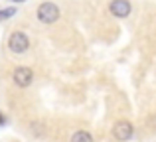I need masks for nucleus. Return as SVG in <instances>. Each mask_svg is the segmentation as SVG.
<instances>
[{
  "instance_id": "f257e3e1",
  "label": "nucleus",
  "mask_w": 156,
  "mask_h": 142,
  "mask_svg": "<svg viewBox=\"0 0 156 142\" xmlns=\"http://www.w3.org/2000/svg\"><path fill=\"white\" fill-rule=\"evenodd\" d=\"M38 18H40V22H44V24L57 22V18H59V8L53 2H42L38 6Z\"/></svg>"
},
{
  "instance_id": "f03ea898",
  "label": "nucleus",
  "mask_w": 156,
  "mask_h": 142,
  "mask_svg": "<svg viewBox=\"0 0 156 142\" xmlns=\"http://www.w3.org/2000/svg\"><path fill=\"white\" fill-rule=\"evenodd\" d=\"M8 47H10L14 54H24V51L30 47V40L24 32H14L8 40Z\"/></svg>"
},
{
  "instance_id": "7ed1b4c3",
  "label": "nucleus",
  "mask_w": 156,
  "mask_h": 142,
  "mask_svg": "<svg viewBox=\"0 0 156 142\" xmlns=\"http://www.w3.org/2000/svg\"><path fill=\"white\" fill-rule=\"evenodd\" d=\"M113 136L119 142H126L130 136H133V124H130L129 120H119V123L113 126Z\"/></svg>"
},
{
  "instance_id": "20e7f679",
  "label": "nucleus",
  "mask_w": 156,
  "mask_h": 142,
  "mask_svg": "<svg viewBox=\"0 0 156 142\" xmlns=\"http://www.w3.org/2000/svg\"><path fill=\"white\" fill-rule=\"evenodd\" d=\"M32 81H34V73H32L30 67H18V69L14 71V83L18 85V87H30Z\"/></svg>"
},
{
  "instance_id": "39448f33",
  "label": "nucleus",
  "mask_w": 156,
  "mask_h": 142,
  "mask_svg": "<svg viewBox=\"0 0 156 142\" xmlns=\"http://www.w3.org/2000/svg\"><path fill=\"white\" fill-rule=\"evenodd\" d=\"M109 10L115 18H126L130 14V2L129 0H113Z\"/></svg>"
},
{
  "instance_id": "423d86ee",
  "label": "nucleus",
  "mask_w": 156,
  "mask_h": 142,
  "mask_svg": "<svg viewBox=\"0 0 156 142\" xmlns=\"http://www.w3.org/2000/svg\"><path fill=\"white\" fill-rule=\"evenodd\" d=\"M71 142H93V136L89 134V132H85V130H79V132H75V134L71 136Z\"/></svg>"
},
{
  "instance_id": "0eeeda50",
  "label": "nucleus",
  "mask_w": 156,
  "mask_h": 142,
  "mask_svg": "<svg viewBox=\"0 0 156 142\" xmlns=\"http://www.w3.org/2000/svg\"><path fill=\"white\" fill-rule=\"evenodd\" d=\"M16 14V8H6V10H0V20H8L10 16Z\"/></svg>"
},
{
  "instance_id": "6e6552de",
  "label": "nucleus",
  "mask_w": 156,
  "mask_h": 142,
  "mask_svg": "<svg viewBox=\"0 0 156 142\" xmlns=\"http://www.w3.org/2000/svg\"><path fill=\"white\" fill-rule=\"evenodd\" d=\"M6 120H4V116H2V113H0V124H4Z\"/></svg>"
},
{
  "instance_id": "1a4fd4ad",
  "label": "nucleus",
  "mask_w": 156,
  "mask_h": 142,
  "mask_svg": "<svg viewBox=\"0 0 156 142\" xmlns=\"http://www.w3.org/2000/svg\"><path fill=\"white\" fill-rule=\"evenodd\" d=\"M12 2H18L20 4V2H26V0H12Z\"/></svg>"
}]
</instances>
